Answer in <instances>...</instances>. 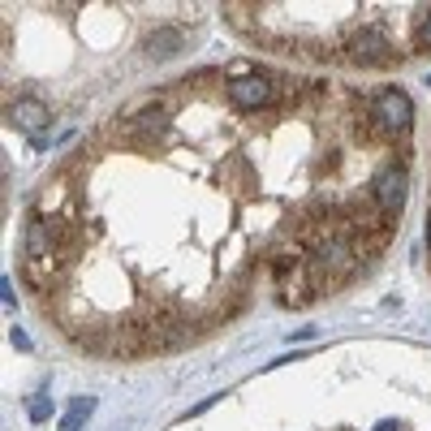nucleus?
<instances>
[{
  "label": "nucleus",
  "instance_id": "obj_1",
  "mask_svg": "<svg viewBox=\"0 0 431 431\" xmlns=\"http://www.w3.org/2000/svg\"><path fill=\"white\" fill-rule=\"evenodd\" d=\"M371 121L380 125L384 134H401V130H410V121H414V103H410V95L405 91H380L371 99Z\"/></svg>",
  "mask_w": 431,
  "mask_h": 431
},
{
  "label": "nucleus",
  "instance_id": "obj_2",
  "mask_svg": "<svg viewBox=\"0 0 431 431\" xmlns=\"http://www.w3.org/2000/svg\"><path fill=\"white\" fill-rule=\"evenodd\" d=\"M371 190H375V207H380L384 220H397L401 207H405V194H410V173L401 164H388V169H380Z\"/></svg>",
  "mask_w": 431,
  "mask_h": 431
},
{
  "label": "nucleus",
  "instance_id": "obj_3",
  "mask_svg": "<svg viewBox=\"0 0 431 431\" xmlns=\"http://www.w3.org/2000/svg\"><path fill=\"white\" fill-rule=\"evenodd\" d=\"M229 99H233V108H246V113H254V108L276 103V82L263 78V74L233 78V82H229Z\"/></svg>",
  "mask_w": 431,
  "mask_h": 431
},
{
  "label": "nucleus",
  "instance_id": "obj_4",
  "mask_svg": "<svg viewBox=\"0 0 431 431\" xmlns=\"http://www.w3.org/2000/svg\"><path fill=\"white\" fill-rule=\"evenodd\" d=\"M349 57H354L358 65H388V61H393V43H388L384 30L366 26V30H358V35L349 39Z\"/></svg>",
  "mask_w": 431,
  "mask_h": 431
},
{
  "label": "nucleus",
  "instance_id": "obj_5",
  "mask_svg": "<svg viewBox=\"0 0 431 431\" xmlns=\"http://www.w3.org/2000/svg\"><path fill=\"white\" fill-rule=\"evenodd\" d=\"M9 125H18V130H26V134H39V130L47 125V108H43L39 99H18V103L9 108Z\"/></svg>",
  "mask_w": 431,
  "mask_h": 431
},
{
  "label": "nucleus",
  "instance_id": "obj_6",
  "mask_svg": "<svg viewBox=\"0 0 431 431\" xmlns=\"http://www.w3.org/2000/svg\"><path fill=\"white\" fill-rule=\"evenodd\" d=\"M181 43H186V35L173 30V26H164V30H155V35L147 39V57H151V61H169Z\"/></svg>",
  "mask_w": 431,
  "mask_h": 431
},
{
  "label": "nucleus",
  "instance_id": "obj_7",
  "mask_svg": "<svg viewBox=\"0 0 431 431\" xmlns=\"http://www.w3.org/2000/svg\"><path fill=\"white\" fill-rule=\"evenodd\" d=\"M95 414V397H74V405H69V414L61 418V431H78L86 418Z\"/></svg>",
  "mask_w": 431,
  "mask_h": 431
},
{
  "label": "nucleus",
  "instance_id": "obj_8",
  "mask_svg": "<svg viewBox=\"0 0 431 431\" xmlns=\"http://www.w3.org/2000/svg\"><path fill=\"white\" fill-rule=\"evenodd\" d=\"M26 418H30V422H47V418H52V397H47V393H35V397L26 401Z\"/></svg>",
  "mask_w": 431,
  "mask_h": 431
},
{
  "label": "nucleus",
  "instance_id": "obj_9",
  "mask_svg": "<svg viewBox=\"0 0 431 431\" xmlns=\"http://www.w3.org/2000/svg\"><path fill=\"white\" fill-rule=\"evenodd\" d=\"M414 43H418V47H431V9L422 13V22H418V30H414Z\"/></svg>",
  "mask_w": 431,
  "mask_h": 431
},
{
  "label": "nucleus",
  "instance_id": "obj_10",
  "mask_svg": "<svg viewBox=\"0 0 431 431\" xmlns=\"http://www.w3.org/2000/svg\"><path fill=\"white\" fill-rule=\"evenodd\" d=\"M0 298H5V310H13V306H18V293H13L9 276H0Z\"/></svg>",
  "mask_w": 431,
  "mask_h": 431
},
{
  "label": "nucleus",
  "instance_id": "obj_11",
  "mask_svg": "<svg viewBox=\"0 0 431 431\" xmlns=\"http://www.w3.org/2000/svg\"><path fill=\"white\" fill-rule=\"evenodd\" d=\"M9 341H13V345H18V349H30V337H26V332H22V328H13V332H9Z\"/></svg>",
  "mask_w": 431,
  "mask_h": 431
},
{
  "label": "nucleus",
  "instance_id": "obj_12",
  "mask_svg": "<svg viewBox=\"0 0 431 431\" xmlns=\"http://www.w3.org/2000/svg\"><path fill=\"white\" fill-rule=\"evenodd\" d=\"M375 431H401V422L397 418H380V422H375Z\"/></svg>",
  "mask_w": 431,
  "mask_h": 431
},
{
  "label": "nucleus",
  "instance_id": "obj_13",
  "mask_svg": "<svg viewBox=\"0 0 431 431\" xmlns=\"http://www.w3.org/2000/svg\"><path fill=\"white\" fill-rule=\"evenodd\" d=\"M427 246H431V211H427Z\"/></svg>",
  "mask_w": 431,
  "mask_h": 431
}]
</instances>
